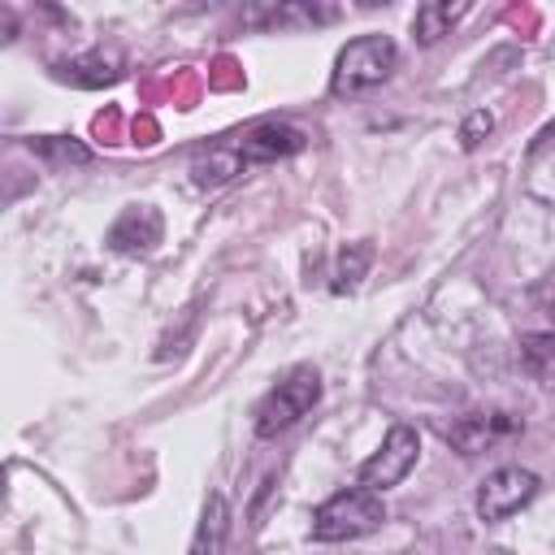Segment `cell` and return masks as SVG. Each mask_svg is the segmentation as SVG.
Returning <instances> with one entry per match:
<instances>
[{
  "mask_svg": "<svg viewBox=\"0 0 555 555\" xmlns=\"http://www.w3.org/2000/svg\"><path fill=\"white\" fill-rule=\"evenodd\" d=\"M399 61V48L390 35H360L351 39L338 56H334V69H330V95H360L377 82L390 78Z\"/></svg>",
  "mask_w": 555,
  "mask_h": 555,
  "instance_id": "1",
  "label": "cell"
},
{
  "mask_svg": "<svg viewBox=\"0 0 555 555\" xmlns=\"http://www.w3.org/2000/svg\"><path fill=\"white\" fill-rule=\"evenodd\" d=\"M520 364L542 386H555V334H529L520 343Z\"/></svg>",
  "mask_w": 555,
  "mask_h": 555,
  "instance_id": "14",
  "label": "cell"
},
{
  "mask_svg": "<svg viewBox=\"0 0 555 555\" xmlns=\"http://www.w3.org/2000/svg\"><path fill=\"white\" fill-rule=\"evenodd\" d=\"M299 147H304V130L282 126V121H260V126H251L234 143V152H238L243 165H251V160H278V156H291Z\"/></svg>",
  "mask_w": 555,
  "mask_h": 555,
  "instance_id": "7",
  "label": "cell"
},
{
  "mask_svg": "<svg viewBox=\"0 0 555 555\" xmlns=\"http://www.w3.org/2000/svg\"><path fill=\"white\" fill-rule=\"evenodd\" d=\"M382 520H386L382 494H373V490H364V486L338 490V494H330V499L312 512V542H351V538L373 533Z\"/></svg>",
  "mask_w": 555,
  "mask_h": 555,
  "instance_id": "2",
  "label": "cell"
},
{
  "mask_svg": "<svg viewBox=\"0 0 555 555\" xmlns=\"http://www.w3.org/2000/svg\"><path fill=\"white\" fill-rule=\"evenodd\" d=\"M538 486H542L538 473H529V468H520V464L494 468V473L481 481V490H477V516H481L486 525H499V520L516 516L525 503H533Z\"/></svg>",
  "mask_w": 555,
  "mask_h": 555,
  "instance_id": "5",
  "label": "cell"
},
{
  "mask_svg": "<svg viewBox=\"0 0 555 555\" xmlns=\"http://www.w3.org/2000/svg\"><path fill=\"white\" fill-rule=\"evenodd\" d=\"M369 264H373V247H369V243H347V247L338 251V260H334V282H330V291H334V295L356 291L360 278L369 273Z\"/></svg>",
  "mask_w": 555,
  "mask_h": 555,
  "instance_id": "13",
  "label": "cell"
},
{
  "mask_svg": "<svg viewBox=\"0 0 555 555\" xmlns=\"http://www.w3.org/2000/svg\"><path fill=\"white\" fill-rule=\"evenodd\" d=\"M61 78H69L74 87H108L121 78V56L117 52H104V48H91L65 65H56Z\"/></svg>",
  "mask_w": 555,
  "mask_h": 555,
  "instance_id": "9",
  "label": "cell"
},
{
  "mask_svg": "<svg viewBox=\"0 0 555 555\" xmlns=\"http://www.w3.org/2000/svg\"><path fill=\"white\" fill-rule=\"evenodd\" d=\"M30 147H39V152H48V156H61V160H87V147H78V143H56V139H39V143H30Z\"/></svg>",
  "mask_w": 555,
  "mask_h": 555,
  "instance_id": "17",
  "label": "cell"
},
{
  "mask_svg": "<svg viewBox=\"0 0 555 555\" xmlns=\"http://www.w3.org/2000/svg\"><path fill=\"white\" fill-rule=\"evenodd\" d=\"M516 429H520V421H512V416H503V412H473V416H464V421L451 425V442H455L464 455H477V451H486L494 438H507V434H516Z\"/></svg>",
  "mask_w": 555,
  "mask_h": 555,
  "instance_id": "8",
  "label": "cell"
},
{
  "mask_svg": "<svg viewBox=\"0 0 555 555\" xmlns=\"http://www.w3.org/2000/svg\"><path fill=\"white\" fill-rule=\"evenodd\" d=\"M317 399H321V373L312 369V364H299V369H291L260 403H256V434L260 438H278L282 429H291L295 421H304L312 408H317Z\"/></svg>",
  "mask_w": 555,
  "mask_h": 555,
  "instance_id": "3",
  "label": "cell"
},
{
  "mask_svg": "<svg viewBox=\"0 0 555 555\" xmlns=\"http://www.w3.org/2000/svg\"><path fill=\"white\" fill-rule=\"evenodd\" d=\"M486 555H512V551H507V546H490Z\"/></svg>",
  "mask_w": 555,
  "mask_h": 555,
  "instance_id": "19",
  "label": "cell"
},
{
  "mask_svg": "<svg viewBox=\"0 0 555 555\" xmlns=\"http://www.w3.org/2000/svg\"><path fill=\"white\" fill-rule=\"evenodd\" d=\"M494 130V117L486 113V108H477V113H468L464 117V126H460V143L473 152V147H481V139Z\"/></svg>",
  "mask_w": 555,
  "mask_h": 555,
  "instance_id": "16",
  "label": "cell"
},
{
  "mask_svg": "<svg viewBox=\"0 0 555 555\" xmlns=\"http://www.w3.org/2000/svg\"><path fill=\"white\" fill-rule=\"evenodd\" d=\"M338 9H317V4H278V9H256L247 13V22L256 26H317V22H334Z\"/></svg>",
  "mask_w": 555,
  "mask_h": 555,
  "instance_id": "12",
  "label": "cell"
},
{
  "mask_svg": "<svg viewBox=\"0 0 555 555\" xmlns=\"http://www.w3.org/2000/svg\"><path fill=\"white\" fill-rule=\"evenodd\" d=\"M225 538H230V503L225 494H208L191 538V555H225Z\"/></svg>",
  "mask_w": 555,
  "mask_h": 555,
  "instance_id": "10",
  "label": "cell"
},
{
  "mask_svg": "<svg viewBox=\"0 0 555 555\" xmlns=\"http://www.w3.org/2000/svg\"><path fill=\"white\" fill-rule=\"evenodd\" d=\"M468 13V4H451V0H425L416 13H412V35L416 43H438L442 35H451V26Z\"/></svg>",
  "mask_w": 555,
  "mask_h": 555,
  "instance_id": "11",
  "label": "cell"
},
{
  "mask_svg": "<svg viewBox=\"0 0 555 555\" xmlns=\"http://www.w3.org/2000/svg\"><path fill=\"white\" fill-rule=\"evenodd\" d=\"M533 299H538L546 312H555V273H551V278H542V282L533 286Z\"/></svg>",
  "mask_w": 555,
  "mask_h": 555,
  "instance_id": "18",
  "label": "cell"
},
{
  "mask_svg": "<svg viewBox=\"0 0 555 555\" xmlns=\"http://www.w3.org/2000/svg\"><path fill=\"white\" fill-rule=\"evenodd\" d=\"M416 455H421V438H416V429H412V425H395V429L382 438V447L360 464V486L373 490V494L399 486V481L412 473Z\"/></svg>",
  "mask_w": 555,
  "mask_h": 555,
  "instance_id": "4",
  "label": "cell"
},
{
  "mask_svg": "<svg viewBox=\"0 0 555 555\" xmlns=\"http://www.w3.org/2000/svg\"><path fill=\"white\" fill-rule=\"evenodd\" d=\"M165 238V217L152 204H130L113 225H108V247L117 256H147Z\"/></svg>",
  "mask_w": 555,
  "mask_h": 555,
  "instance_id": "6",
  "label": "cell"
},
{
  "mask_svg": "<svg viewBox=\"0 0 555 555\" xmlns=\"http://www.w3.org/2000/svg\"><path fill=\"white\" fill-rule=\"evenodd\" d=\"M238 169H243V160H238L234 147H212L204 160H195V182H199V186H221V182H230Z\"/></svg>",
  "mask_w": 555,
  "mask_h": 555,
  "instance_id": "15",
  "label": "cell"
}]
</instances>
